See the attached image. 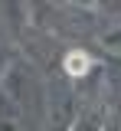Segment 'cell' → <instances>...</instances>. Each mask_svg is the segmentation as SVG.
<instances>
[{
  "instance_id": "6da1fadb",
  "label": "cell",
  "mask_w": 121,
  "mask_h": 131,
  "mask_svg": "<svg viewBox=\"0 0 121 131\" xmlns=\"http://www.w3.org/2000/svg\"><path fill=\"white\" fill-rule=\"evenodd\" d=\"M62 69L69 72L72 79H79V75H85L88 69H92V56H88L85 49H72V52H66V59H62Z\"/></svg>"
}]
</instances>
